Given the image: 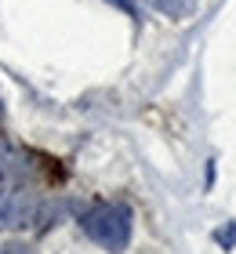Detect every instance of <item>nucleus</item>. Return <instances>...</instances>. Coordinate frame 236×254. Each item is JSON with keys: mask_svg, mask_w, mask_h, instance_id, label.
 I'll use <instances>...</instances> for the list:
<instances>
[{"mask_svg": "<svg viewBox=\"0 0 236 254\" xmlns=\"http://www.w3.org/2000/svg\"><path fill=\"white\" fill-rule=\"evenodd\" d=\"M80 225H84V233L98 247L120 254L127 244H131L135 214H131V207H124V203H94V207H87V211L80 214Z\"/></svg>", "mask_w": 236, "mask_h": 254, "instance_id": "f257e3e1", "label": "nucleus"}, {"mask_svg": "<svg viewBox=\"0 0 236 254\" xmlns=\"http://www.w3.org/2000/svg\"><path fill=\"white\" fill-rule=\"evenodd\" d=\"M55 160L26 149L11 138H0V182L7 186H29V182H44V178H62V171L51 167Z\"/></svg>", "mask_w": 236, "mask_h": 254, "instance_id": "f03ea898", "label": "nucleus"}, {"mask_svg": "<svg viewBox=\"0 0 236 254\" xmlns=\"http://www.w3.org/2000/svg\"><path fill=\"white\" fill-rule=\"evenodd\" d=\"M58 214H62V203H55V200H33L18 186L0 189V229H26V225L47 229V225H55Z\"/></svg>", "mask_w": 236, "mask_h": 254, "instance_id": "7ed1b4c3", "label": "nucleus"}, {"mask_svg": "<svg viewBox=\"0 0 236 254\" xmlns=\"http://www.w3.org/2000/svg\"><path fill=\"white\" fill-rule=\"evenodd\" d=\"M157 11H163V15H171V18H185V15H193V0H149Z\"/></svg>", "mask_w": 236, "mask_h": 254, "instance_id": "20e7f679", "label": "nucleus"}, {"mask_svg": "<svg viewBox=\"0 0 236 254\" xmlns=\"http://www.w3.org/2000/svg\"><path fill=\"white\" fill-rule=\"evenodd\" d=\"M109 4H113V7H120L124 15H131V18L138 15V0H109Z\"/></svg>", "mask_w": 236, "mask_h": 254, "instance_id": "39448f33", "label": "nucleus"}, {"mask_svg": "<svg viewBox=\"0 0 236 254\" xmlns=\"http://www.w3.org/2000/svg\"><path fill=\"white\" fill-rule=\"evenodd\" d=\"M0 254H33L26 244H7V247H0Z\"/></svg>", "mask_w": 236, "mask_h": 254, "instance_id": "423d86ee", "label": "nucleus"}]
</instances>
